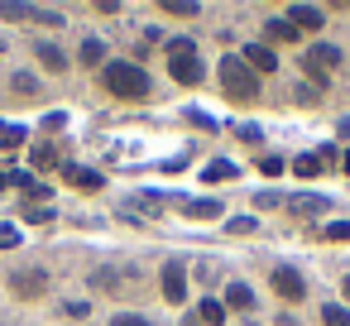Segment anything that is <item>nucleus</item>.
I'll return each instance as SVG.
<instances>
[{
  "label": "nucleus",
  "instance_id": "obj_1",
  "mask_svg": "<svg viewBox=\"0 0 350 326\" xmlns=\"http://www.w3.org/2000/svg\"><path fill=\"white\" fill-rule=\"evenodd\" d=\"M101 82H106V92H116L120 101H144V96L154 92V82H149V72H144L139 63H106Z\"/></svg>",
  "mask_w": 350,
  "mask_h": 326
},
{
  "label": "nucleus",
  "instance_id": "obj_2",
  "mask_svg": "<svg viewBox=\"0 0 350 326\" xmlns=\"http://www.w3.org/2000/svg\"><path fill=\"white\" fill-rule=\"evenodd\" d=\"M221 87H226V96H235V101H259V77L250 72L245 58H226V63H221Z\"/></svg>",
  "mask_w": 350,
  "mask_h": 326
},
{
  "label": "nucleus",
  "instance_id": "obj_3",
  "mask_svg": "<svg viewBox=\"0 0 350 326\" xmlns=\"http://www.w3.org/2000/svg\"><path fill=\"white\" fill-rule=\"evenodd\" d=\"M340 63V53L331 49V44H317V49H307V58H302V72H312L317 82H326V72Z\"/></svg>",
  "mask_w": 350,
  "mask_h": 326
},
{
  "label": "nucleus",
  "instance_id": "obj_4",
  "mask_svg": "<svg viewBox=\"0 0 350 326\" xmlns=\"http://www.w3.org/2000/svg\"><path fill=\"white\" fill-rule=\"evenodd\" d=\"M273 293H278V297H288V302H302V297H307V283H302V273H297V269L278 264V269H273Z\"/></svg>",
  "mask_w": 350,
  "mask_h": 326
},
{
  "label": "nucleus",
  "instance_id": "obj_5",
  "mask_svg": "<svg viewBox=\"0 0 350 326\" xmlns=\"http://www.w3.org/2000/svg\"><path fill=\"white\" fill-rule=\"evenodd\" d=\"M49 288V273L44 269H15L10 273V293H20V297H39Z\"/></svg>",
  "mask_w": 350,
  "mask_h": 326
},
{
  "label": "nucleus",
  "instance_id": "obj_6",
  "mask_svg": "<svg viewBox=\"0 0 350 326\" xmlns=\"http://www.w3.org/2000/svg\"><path fill=\"white\" fill-rule=\"evenodd\" d=\"M163 297L168 302H183L187 297V264L183 259H168L163 264Z\"/></svg>",
  "mask_w": 350,
  "mask_h": 326
},
{
  "label": "nucleus",
  "instance_id": "obj_7",
  "mask_svg": "<svg viewBox=\"0 0 350 326\" xmlns=\"http://www.w3.org/2000/svg\"><path fill=\"white\" fill-rule=\"evenodd\" d=\"M168 72H173V82H183V87H197V82H202V63H197V53H178V58H168Z\"/></svg>",
  "mask_w": 350,
  "mask_h": 326
},
{
  "label": "nucleus",
  "instance_id": "obj_8",
  "mask_svg": "<svg viewBox=\"0 0 350 326\" xmlns=\"http://www.w3.org/2000/svg\"><path fill=\"white\" fill-rule=\"evenodd\" d=\"M288 25H293L297 34H302V29H307V34H317L326 20H321V5H293V10H288Z\"/></svg>",
  "mask_w": 350,
  "mask_h": 326
},
{
  "label": "nucleus",
  "instance_id": "obj_9",
  "mask_svg": "<svg viewBox=\"0 0 350 326\" xmlns=\"http://www.w3.org/2000/svg\"><path fill=\"white\" fill-rule=\"evenodd\" d=\"M240 58L250 63V72H273V68H278V53H273L269 44H250Z\"/></svg>",
  "mask_w": 350,
  "mask_h": 326
},
{
  "label": "nucleus",
  "instance_id": "obj_10",
  "mask_svg": "<svg viewBox=\"0 0 350 326\" xmlns=\"http://www.w3.org/2000/svg\"><path fill=\"white\" fill-rule=\"evenodd\" d=\"M63 178H68L72 187H82V192H96V187H101V173H96V168H82V163H68Z\"/></svg>",
  "mask_w": 350,
  "mask_h": 326
},
{
  "label": "nucleus",
  "instance_id": "obj_11",
  "mask_svg": "<svg viewBox=\"0 0 350 326\" xmlns=\"http://www.w3.org/2000/svg\"><path fill=\"white\" fill-rule=\"evenodd\" d=\"M288 206H293L297 216H307V211H326L331 202H326V197H317V192H297V197H288Z\"/></svg>",
  "mask_w": 350,
  "mask_h": 326
},
{
  "label": "nucleus",
  "instance_id": "obj_12",
  "mask_svg": "<svg viewBox=\"0 0 350 326\" xmlns=\"http://www.w3.org/2000/svg\"><path fill=\"white\" fill-rule=\"evenodd\" d=\"M39 63H44L49 72H68V58H63L58 44H39Z\"/></svg>",
  "mask_w": 350,
  "mask_h": 326
},
{
  "label": "nucleus",
  "instance_id": "obj_13",
  "mask_svg": "<svg viewBox=\"0 0 350 326\" xmlns=\"http://www.w3.org/2000/svg\"><path fill=\"white\" fill-rule=\"evenodd\" d=\"M29 163H34L39 173H49V168H58V144H34V154H29Z\"/></svg>",
  "mask_w": 350,
  "mask_h": 326
},
{
  "label": "nucleus",
  "instance_id": "obj_14",
  "mask_svg": "<svg viewBox=\"0 0 350 326\" xmlns=\"http://www.w3.org/2000/svg\"><path fill=\"white\" fill-rule=\"evenodd\" d=\"M187 216L192 221H211V216H221V202L216 197H197V202H187Z\"/></svg>",
  "mask_w": 350,
  "mask_h": 326
},
{
  "label": "nucleus",
  "instance_id": "obj_15",
  "mask_svg": "<svg viewBox=\"0 0 350 326\" xmlns=\"http://www.w3.org/2000/svg\"><path fill=\"white\" fill-rule=\"evenodd\" d=\"M197 316H202L206 326H226V302H216V297H206V302L197 307Z\"/></svg>",
  "mask_w": 350,
  "mask_h": 326
},
{
  "label": "nucleus",
  "instance_id": "obj_16",
  "mask_svg": "<svg viewBox=\"0 0 350 326\" xmlns=\"http://www.w3.org/2000/svg\"><path fill=\"white\" fill-rule=\"evenodd\" d=\"M321 321H326V326H350V307L326 302V307H321Z\"/></svg>",
  "mask_w": 350,
  "mask_h": 326
},
{
  "label": "nucleus",
  "instance_id": "obj_17",
  "mask_svg": "<svg viewBox=\"0 0 350 326\" xmlns=\"http://www.w3.org/2000/svg\"><path fill=\"white\" fill-rule=\"evenodd\" d=\"M264 29H269V39H278V44H293V39H297V29H293L288 20H269Z\"/></svg>",
  "mask_w": 350,
  "mask_h": 326
},
{
  "label": "nucleus",
  "instance_id": "obj_18",
  "mask_svg": "<svg viewBox=\"0 0 350 326\" xmlns=\"http://www.w3.org/2000/svg\"><path fill=\"white\" fill-rule=\"evenodd\" d=\"M321 163H326L321 154H302V159H297L293 168H297V178H317V173H321Z\"/></svg>",
  "mask_w": 350,
  "mask_h": 326
},
{
  "label": "nucleus",
  "instance_id": "obj_19",
  "mask_svg": "<svg viewBox=\"0 0 350 326\" xmlns=\"http://www.w3.org/2000/svg\"><path fill=\"white\" fill-rule=\"evenodd\" d=\"M230 178H235V163H226V159L206 163V182H230Z\"/></svg>",
  "mask_w": 350,
  "mask_h": 326
},
{
  "label": "nucleus",
  "instance_id": "obj_20",
  "mask_svg": "<svg viewBox=\"0 0 350 326\" xmlns=\"http://www.w3.org/2000/svg\"><path fill=\"white\" fill-rule=\"evenodd\" d=\"M226 297H230V307H240V312H245V307H254V293H250L245 283H230V288H226Z\"/></svg>",
  "mask_w": 350,
  "mask_h": 326
},
{
  "label": "nucleus",
  "instance_id": "obj_21",
  "mask_svg": "<svg viewBox=\"0 0 350 326\" xmlns=\"http://www.w3.org/2000/svg\"><path fill=\"white\" fill-rule=\"evenodd\" d=\"M39 10H29V5H15V0H5L0 5V20H34Z\"/></svg>",
  "mask_w": 350,
  "mask_h": 326
},
{
  "label": "nucleus",
  "instance_id": "obj_22",
  "mask_svg": "<svg viewBox=\"0 0 350 326\" xmlns=\"http://www.w3.org/2000/svg\"><path fill=\"white\" fill-rule=\"evenodd\" d=\"M25 144V130L20 125H0V149H20Z\"/></svg>",
  "mask_w": 350,
  "mask_h": 326
},
{
  "label": "nucleus",
  "instance_id": "obj_23",
  "mask_svg": "<svg viewBox=\"0 0 350 326\" xmlns=\"http://www.w3.org/2000/svg\"><path fill=\"white\" fill-rule=\"evenodd\" d=\"M101 58H106V44L101 39H87L82 44V63H101Z\"/></svg>",
  "mask_w": 350,
  "mask_h": 326
},
{
  "label": "nucleus",
  "instance_id": "obj_24",
  "mask_svg": "<svg viewBox=\"0 0 350 326\" xmlns=\"http://www.w3.org/2000/svg\"><path fill=\"white\" fill-rule=\"evenodd\" d=\"M163 10H168V15H183V20H192V15H197V5H192V0H168Z\"/></svg>",
  "mask_w": 350,
  "mask_h": 326
},
{
  "label": "nucleus",
  "instance_id": "obj_25",
  "mask_svg": "<svg viewBox=\"0 0 350 326\" xmlns=\"http://www.w3.org/2000/svg\"><path fill=\"white\" fill-rule=\"evenodd\" d=\"M259 173H264V178L283 173V159H278V154H264V159H259Z\"/></svg>",
  "mask_w": 350,
  "mask_h": 326
},
{
  "label": "nucleus",
  "instance_id": "obj_26",
  "mask_svg": "<svg viewBox=\"0 0 350 326\" xmlns=\"http://www.w3.org/2000/svg\"><path fill=\"white\" fill-rule=\"evenodd\" d=\"M321 235H326V240H350V221H331Z\"/></svg>",
  "mask_w": 350,
  "mask_h": 326
},
{
  "label": "nucleus",
  "instance_id": "obj_27",
  "mask_svg": "<svg viewBox=\"0 0 350 326\" xmlns=\"http://www.w3.org/2000/svg\"><path fill=\"white\" fill-rule=\"evenodd\" d=\"M283 202H288V197H278V192H259V197H254V206H259V211H269V206H283Z\"/></svg>",
  "mask_w": 350,
  "mask_h": 326
},
{
  "label": "nucleus",
  "instance_id": "obj_28",
  "mask_svg": "<svg viewBox=\"0 0 350 326\" xmlns=\"http://www.w3.org/2000/svg\"><path fill=\"white\" fill-rule=\"evenodd\" d=\"M20 245V230L15 226H0V249H15Z\"/></svg>",
  "mask_w": 350,
  "mask_h": 326
},
{
  "label": "nucleus",
  "instance_id": "obj_29",
  "mask_svg": "<svg viewBox=\"0 0 350 326\" xmlns=\"http://www.w3.org/2000/svg\"><path fill=\"white\" fill-rule=\"evenodd\" d=\"M178 53H197V44H192V39H173V44H168V58H178Z\"/></svg>",
  "mask_w": 350,
  "mask_h": 326
},
{
  "label": "nucleus",
  "instance_id": "obj_30",
  "mask_svg": "<svg viewBox=\"0 0 350 326\" xmlns=\"http://www.w3.org/2000/svg\"><path fill=\"white\" fill-rule=\"evenodd\" d=\"M25 221H34V226H44V221H53V211H49V206H29V211H25Z\"/></svg>",
  "mask_w": 350,
  "mask_h": 326
},
{
  "label": "nucleus",
  "instance_id": "obj_31",
  "mask_svg": "<svg viewBox=\"0 0 350 326\" xmlns=\"http://www.w3.org/2000/svg\"><path fill=\"white\" fill-rule=\"evenodd\" d=\"M111 326H149V321L135 316V312H125V316H111Z\"/></svg>",
  "mask_w": 350,
  "mask_h": 326
},
{
  "label": "nucleus",
  "instance_id": "obj_32",
  "mask_svg": "<svg viewBox=\"0 0 350 326\" xmlns=\"http://www.w3.org/2000/svg\"><path fill=\"white\" fill-rule=\"evenodd\" d=\"M297 101H302V106H317V87L302 82V87H297Z\"/></svg>",
  "mask_w": 350,
  "mask_h": 326
},
{
  "label": "nucleus",
  "instance_id": "obj_33",
  "mask_svg": "<svg viewBox=\"0 0 350 326\" xmlns=\"http://www.w3.org/2000/svg\"><path fill=\"white\" fill-rule=\"evenodd\" d=\"M15 92H25V96H29V92H34V77H29V72H20V77H15Z\"/></svg>",
  "mask_w": 350,
  "mask_h": 326
},
{
  "label": "nucleus",
  "instance_id": "obj_34",
  "mask_svg": "<svg viewBox=\"0 0 350 326\" xmlns=\"http://www.w3.org/2000/svg\"><path fill=\"white\" fill-rule=\"evenodd\" d=\"M5 187H10V173H0V192H5Z\"/></svg>",
  "mask_w": 350,
  "mask_h": 326
},
{
  "label": "nucleus",
  "instance_id": "obj_35",
  "mask_svg": "<svg viewBox=\"0 0 350 326\" xmlns=\"http://www.w3.org/2000/svg\"><path fill=\"white\" fill-rule=\"evenodd\" d=\"M340 293H345V302H350V278H345V288H340Z\"/></svg>",
  "mask_w": 350,
  "mask_h": 326
},
{
  "label": "nucleus",
  "instance_id": "obj_36",
  "mask_svg": "<svg viewBox=\"0 0 350 326\" xmlns=\"http://www.w3.org/2000/svg\"><path fill=\"white\" fill-rule=\"evenodd\" d=\"M345 173H350V154H345Z\"/></svg>",
  "mask_w": 350,
  "mask_h": 326
}]
</instances>
